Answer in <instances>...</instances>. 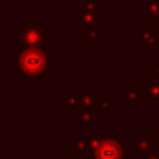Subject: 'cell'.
Listing matches in <instances>:
<instances>
[{"instance_id":"obj_1","label":"cell","mask_w":159,"mask_h":159,"mask_svg":"<svg viewBox=\"0 0 159 159\" xmlns=\"http://www.w3.org/2000/svg\"><path fill=\"white\" fill-rule=\"evenodd\" d=\"M53 58L46 53L45 48H26L19 50L16 55V65L26 79H39L46 75L48 67Z\"/></svg>"},{"instance_id":"obj_2","label":"cell","mask_w":159,"mask_h":159,"mask_svg":"<svg viewBox=\"0 0 159 159\" xmlns=\"http://www.w3.org/2000/svg\"><path fill=\"white\" fill-rule=\"evenodd\" d=\"M52 39L53 34L43 28L38 17H26L19 26H16V41L19 50L45 48L46 43Z\"/></svg>"},{"instance_id":"obj_3","label":"cell","mask_w":159,"mask_h":159,"mask_svg":"<svg viewBox=\"0 0 159 159\" xmlns=\"http://www.w3.org/2000/svg\"><path fill=\"white\" fill-rule=\"evenodd\" d=\"M77 31L93 41H101V4L82 0L77 4Z\"/></svg>"},{"instance_id":"obj_4","label":"cell","mask_w":159,"mask_h":159,"mask_svg":"<svg viewBox=\"0 0 159 159\" xmlns=\"http://www.w3.org/2000/svg\"><path fill=\"white\" fill-rule=\"evenodd\" d=\"M94 159H125V151L120 140L115 137H103L93 144Z\"/></svg>"},{"instance_id":"obj_5","label":"cell","mask_w":159,"mask_h":159,"mask_svg":"<svg viewBox=\"0 0 159 159\" xmlns=\"http://www.w3.org/2000/svg\"><path fill=\"white\" fill-rule=\"evenodd\" d=\"M140 101L144 103H157L159 101V72L154 70L140 82Z\"/></svg>"},{"instance_id":"obj_6","label":"cell","mask_w":159,"mask_h":159,"mask_svg":"<svg viewBox=\"0 0 159 159\" xmlns=\"http://www.w3.org/2000/svg\"><path fill=\"white\" fill-rule=\"evenodd\" d=\"M139 46L142 50L159 48V31L151 24H142L139 28Z\"/></svg>"},{"instance_id":"obj_7","label":"cell","mask_w":159,"mask_h":159,"mask_svg":"<svg viewBox=\"0 0 159 159\" xmlns=\"http://www.w3.org/2000/svg\"><path fill=\"white\" fill-rule=\"evenodd\" d=\"M139 16L147 21V24L159 26V0H139Z\"/></svg>"},{"instance_id":"obj_8","label":"cell","mask_w":159,"mask_h":159,"mask_svg":"<svg viewBox=\"0 0 159 159\" xmlns=\"http://www.w3.org/2000/svg\"><path fill=\"white\" fill-rule=\"evenodd\" d=\"M93 151V142L79 135H72V154L74 156H89Z\"/></svg>"},{"instance_id":"obj_9","label":"cell","mask_w":159,"mask_h":159,"mask_svg":"<svg viewBox=\"0 0 159 159\" xmlns=\"http://www.w3.org/2000/svg\"><path fill=\"white\" fill-rule=\"evenodd\" d=\"M135 140V151L134 156L135 157H142V156L149 154L152 151L154 145H149V142H154V135H147V137H134Z\"/></svg>"},{"instance_id":"obj_10","label":"cell","mask_w":159,"mask_h":159,"mask_svg":"<svg viewBox=\"0 0 159 159\" xmlns=\"http://www.w3.org/2000/svg\"><path fill=\"white\" fill-rule=\"evenodd\" d=\"M125 98L128 103H137V101H140V89L128 87V89H125Z\"/></svg>"},{"instance_id":"obj_11","label":"cell","mask_w":159,"mask_h":159,"mask_svg":"<svg viewBox=\"0 0 159 159\" xmlns=\"http://www.w3.org/2000/svg\"><path fill=\"white\" fill-rule=\"evenodd\" d=\"M142 159H159V147L156 149V151H151L149 154H145Z\"/></svg>"},{"instance_id":"obj_12","label":"cell","mask_w":159,"mask_h":159,"mask_svg":"<svg viewBox=\"0 0 159 159\" xmlns=\"http://www.w3.org/2000/svg\"><path fill=\"white\" fill-rule=\"evenodd\" d=\"M154 65H156V70H157V72H159V57H157V58L154 60Z\"/></svg>"},{"instance_id":"obj_13","label":"cell","mask_w":159,"mask_h":159,"mask_svg":"<svg viewBox=\"0 0 159 159\" xmlns=\"http://www.w3.org/2000/svg\"><path fill=\"white\" fill-rule=\"evenodd\" d=\"M91 2H98V4H106L108 0H91Z\"/></svg>"},{"instance_id":"obj_14","label":"cell","mask_w":159,"mask_h":159,"mask_svg":"<svg viewBox=\"0 0 159 159\" xmlns=\"http://www.w3.org/2000/svg\"><path fill=\"white\" fill-rule=\"evenodd\" d=\"M48 2H69V0H48Z\"/></svg>"}]
</instances>
